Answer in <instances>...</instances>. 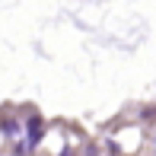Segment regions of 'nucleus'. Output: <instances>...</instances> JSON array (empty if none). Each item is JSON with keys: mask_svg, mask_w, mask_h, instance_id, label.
Listing matches in <instances>:
<instances>
[{"mask_svg": "<svg viewBox=\"0 0 156 156\" xmlns=\"http://www.w3.org/2000/svg\"><path fill=\"white\" fill-rule=\"evenodd\" d=\"M29 137H32V144H35V140L41 137V121H38V118H32V127H29Z\"/></svg>", "mask_w": 156, "mask_h": 156, "instance_id": "1", "label": "nucleus"}]
</instances>
